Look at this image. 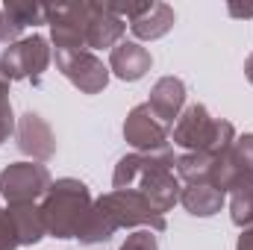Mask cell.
Returning <instances> with one entry per match:
<instances>
[{
	"label": "cell",
	"mask_w": 253,
	"mask_h": 250,
	"mask_svg": "<svg viewBox=\"0 0 253 250\" xmlns=\"http://www.w3.org/2000/svg\"><path fill=\"white\" fill-rule=\"evenodd\" d=\"M174 165H177V156H174L171 144L156 153H126L115 165L112 186H115V191H121V188L141 191L150 200V206L159 215H165L168 209H174V203H180V194H183Z\"/></svg>",
	"instance_id": "1"
},
{
	"label": "cell",
	"mask_w": 253,
	"mask_h": 250,
	"mask_svg": "<svg viewBox=\"0 0 253 250\" xmlns=\"http://www.w3.org/2000/svg\"><path fill=\"white\" fill-rule=\"evenodd\" d=\"M91 206H94V200H91V191L85 183H80L74 177H62V180L50 183L47 194L42 197V206H39L47 236L77 239Z\"/></svg>",
	"instance_id": "2"
},
{
	"label": "cell",
	"mask_w": 253,
	"mask_h": 250,
	"mask_svg": "<svg viewBox=\"0 0 253 250\" xmlns=\"http://www.w3.org/2000/svg\"><path fill=\"white\" fill-rule=\"evenodd\" d=\"M171 141L183 147L186 153H212L221 156L233 141H236V126L230 121L212 118L203 103H191L177 118Z\"/></svg>",
	"instance_id": "3"
},
{
	"label": "cell",
	"mask_w": 253,
	"mask_h": 250,
	"mask_svg": "<svg viewBox=\"0 0 253 250\" xmlns=\"http://www.w3.org/2000/svg\"><path fill=\"white\" fill-rule=\"evenodd\" d=\"M97 203L115 221L118 230H124V227H144V230H153V233H165V227H168L165 215H159L150 206V200L141 191H135V188L109 191V194L97 197Z\"/></svg>",
	"instance_id": "4"
},
{
	"label": "cell",
	"mask_w": 253,
	"mask_h": 250,
	"mask_svg": "<svg viewBox=\"0 0 253 250\" xmlns=\"http://www.w3.org/2000/svg\"><path fill=\"white\" fill-rule=\"evenodd\" d=\"M53 59L50 47H47V39L33 33L15 44H9L0 56L3 71L9 74V80H27V83H42L47 65Z\"/></svg>",
	"instance_id": "5"
},
{
	"label": "cell",
	"mask_w": 253,
	"mask_h": 250,
	"mask_svg": "<svg viewBox=\"0 0 253 250\" xmlns=\"http://www.w3.org/2000/svg\"><path fill=\"white\" fill-rule=\"evenodd\" d=\"M50 171L42 162H12L0 171V194L15 203H36L50 188Z\"/></svg>",
	"instance_id": "6"
},
{
	"label": "cell",
	"mask_w": 253,
	"mask_h": 250,
	"mask_svg": "<svg viewBox=\"0 0 253 250\" xmlns=\"http://www.w3.org/2000/svg\"><path fill=\"white\" fill-rule=\"evenodd\" d=\"M88 0L85 3H65V6H47V24L50 39L56 50L62 53H80L88 50L85 44V24H88Z\"/></svg>",
	"instance_id": "7"
},
{
	"label": "cell",
	"mask_w": 253,
	"mask_h": 250,
	"mask_svg": "<svg viewBox=\"0 0 253 250\" xmlns=\"http://www.w3.org/2000/svg\"><path fill=\"white\" fill-rule=\"evenodd\" d=\"M56 68L65 74V80L71 85H77L83 94H100L109 85V68L91 50H80V53L56 50Z\"/></svg>",
	"instance_id": "8"
},
{
	"label": "cell",
	"mask_w": 253,
	"mask_h": 250,
	"mask_svg": "<svg viewBox=\"0 0 253 250\" xmlns=\"http://www.w3.org/2000/svg\"><path fill=\"white\" fill-rule=\"evenodd\" d=\"M245 174H253V132L236 135V141L215 159V168H212V180L209 183L227 194Z\"/></svg>",
	"instance_id": "9"
},
{
	"label": "cell",
	"mask_w": 253,
	"mask_h": 250,
	"mask_svg": "<svg viewBox=\"0 0 253 250\" xmlns=\"http://www.w3.org/2000/svg\"><path fill=\"white\" fill-rule=\"evenodd\" d=\"M124 138L129 147H135V153H156L168 147V126L156 121L147 103H138L124 121Z\"/></svg>",
	"instance_id": "10"
},
{
	"label": "cell",
	"mask_w": 253,
	"mask_h": 250,
	"mask_svg": "<svg viewBox=\"0 0 253 250\" xmlns=\"http://www.w3.org/2000/svg\"><path fill=\"white\" fill-rule=\"evenodd\" d=\"M15 138H18V150L30 156V162H47L56 153V135L39 112H24L18 118Z\"/></svg>",
	"instance_id": "11"
},
{
	"label": "cell",
	"mask_w": 253,
	"mask_h": 250,
	"mask_svg": "<svg viewBox=\"0 0 253 250\" xmlns=\"http://www.w3.org/2000/svg\"><path fill=\"white\" fill-rule=\"evenodd\" d=\"M147 106H150V112L156 115L159 124L174 126L177 118L183 115V106H186V83L180 77H162V80H156L153 88H150Z\"/></svg>",
	"instance_id": "12"
},
{
	"label": "cell",
	"mask_w": 253,
	"mask_h": 250,
	"mask_svg": "<svg viewBox=\"0 0 253 250\" xmlns=\"http://www.w3.org/2000/svg\"><path fill=\"white\" fill-rule=\"evenodd\" d=\"M124 33H126V21L112 15L106 3H91L88 6V24H85V44H88V50L115 47V44H121Z\"/></svg>",
	"instance_id": "13"
},
{
	"label": "cell",
	"mask_w": 253,
	"mask_h": 250,
	"mask_svg": "<svg viewBox=\"0 0 253 250\" xmlns=\"http://www.w3.org/2000/svg\"><path fill=\"white\" fill-rule=\"evenodd\" d=\"M150 68H153V56H150V50L141 47L138 42H121V44H115L112 53H109V71H112L118 80H124V83L141 80Z\"/></svg>",
	"instance_id": "14"
},
{
	"label": "cell",
	"mask_w": 253,
	"mask_h": 250,
	"mask_svg": "<svg viewBox=\"0 0 253 250\" xmlns=\"http://www.w3.org/2000/svg\"><path fill=\"white\" fill-rule=\"evenodd\" d=\"M174 21H177V15L168 3H150V9L144 15L129 21V33L138 42H156V39H162L174 30Z\"/></svg>",
	"instance_id": "15"
},
{
	"label": "cell",
	"mask_w": 253,
	"mask_h": 250,
	"mask_svg": "<svg viewBox=\"0 0 253 250\" xmlns=\"http://www.w3.org/2000/svg\"><path fill=\"white\" fill-rule=\"evenodd\" d=\"M6 212L12 218V227H15V236H18V245L21 248H33V245H39L47 236L42 209L36 203H15Z\"/></svg>",
	"instance_id": "16"
},
{
	"label": "cell",
	"mask_w": 253,
	"mask_h": 250,
	"mask_svg": "<svg viewBox=\"0 0 253 250\" xmlns=\"http://www.w3.org/2000/svg\"><path fill=\"white\" fill-rule=\"evenodd\" d=\"M224 200H227V194L221 188H215L212 183H191L180 194V203L194 218H212L215 212H221Z\"/></svg>",
	"instance_id": "17"
},
{
	"label": "cell",
	"mask_w": 253,
	"mask_h": 250,
	"mask_svg": "<svg viewBox=\"0 0 253 250\" xmlns=\"http://www.w3.org/2000/svg\"><path fill=\"white\" fill-rule=\"evenodd\" d=\"M115 233H118L115 221H112V218L103 212V206L94 200V206H91V212L85 215V221H83L77 239H80V245H103V242H109Z\"/></svg>",
	"instance_id": "18"
},
{
	"label": "cell",
	"mask_w": 253,
	"mask_h": 250,
	"mask_svg": "<svg viewBox=\"0 0 253 250\" xmlns=\"http://www.w3.org/2000/svg\"><path fill=\"white\" fill-rule=\"evenodd\" d=\"M230 218L236 227H253V174H245L230 188Z\"/></svg>",
	"instance_id": "19"
},
{
	"label": "cell",
	"mask_w": 253,
	"mask_h": 250,
	"mask_svg": "<svg viewBox=\"0 0 253 250\" xmlns=\"http://www.w3.org/2000/svg\"><path fill=\"white\" fill-rule=\"evenodd\" d=\"M215 159L212 153H183L177 156V177L186 180V183H209L212 180V168H215Z\"/></svg>",
	"instance_id": "20"
},
{
	"label": "cell",
	"mask_w": 253,
	"mask_h": 250,
	"mask_svg": "<svg viewBox=\"0 0 253 250\" xmlns=\"http://www.w3.org/2000/svg\"><path fill=\"white\" fill-rule=\"evenodd\" d=\"M3 9L27 30V27H39L47 24V6H36V3H24V0H6Z\"/></svg>",
	"instance_id": "21"
},
{
	"label": "cell",
	"mask_w": 253,
	"mask_h": 250,
	"mask_svg": "<svg viewBox=\"0 0 253 250\" xmlns=\"http://www.w3.org/2000/svg\"><path fill=\"white\" fill-rule=\"evenodd\" d=\"M9 74L0 65V144L9 141V135L15 132V115H12V103H9Z\"/></svg>",
	"instance_id": "22"
},
{
	"label": "cell",
	"mask_w": 253,
	"mask_h": 250,
	"mask_svg": "<svg viewBox=\"0 0 253 250\" xmlns=\"http://www.w3.org/2000/svg\"><path fill=\"white\" fill-rule=\"evenodd\" d=\"M121 250H159L156 233L153 230H135L126 236V242L121 245Z\"/></svg>",
	"instance_id": "23"
},
{
	"label": "cell",
	"mask_w": 253,
	"mask_h": 250,
	"mask_svg": "<svg viewBox=\"0 0 253 250\" xmlns=\"http://www.w3.org/2000/svg\"><path fill=\"white\" fill-rule=\"evenodd\" d=\"M21 33H24V27L0 6V44H15V42H21Z\"/></svg>",
	"instance_id": "24"
},
{
	"label": "cell",
	"mask_w": 253,
	"mask_h": 250,
	"mask_svg": "<svg viewBox=\"0 0 253 250\" xmlns=\"http://www.w3.org/2000/svg\"><path fill=\"white\" fill-rule=\"evenodd\" d=\"M18 245V236H15V227H12V218L6 209H0V250H15Z\"/></svg>",
	"instance_id": "25"
},
{
	"label": "cell",
	"mask_w": 253,
	"mask_h": 250,
	"mask_svg": "<svg viewBox=\"0 0 253 250\" xmlns=\"http://www.w3.org/2000/svg\"><path fill=\"white\" fill-rule=\"evenodd\" d=\"M236 250H253V227L242 230V236H239V245H236Z\"/></svg>",
	"instance_id": "26"
},
{
	"label": "cell",
	"mask_w": 253,
	"mask_h": 250,
	"mask_svg": "<svg viewBox=\"0 0 253 250\" xmlns=\"http://www.w3.org/2000/svg\"><path fill=\"white\" fill-rule=\"evenodd\" d=\"M230 15H236V18H253V6H248V9H242V6H230Z\"/></svg>",
	"instance_id": "27"
},
{
	"label": "cell",
	"mask_w": 253,
	"mask_h": 250,
	"mask_svg": "<svg viewBox=\"0 0 253 250\" xmlns=\"http://www.w3.org/2000/svg\"><path fill=\"white\" fill-rule=\"evenodd\" d=\"M245 77L251 80V85H253V53L248 56V62H245Z\"/></svg>",
	"instance_id": "28"
}]
</instances>
